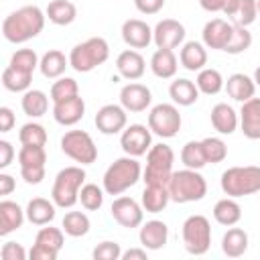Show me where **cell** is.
Here are the masks:
<instances>
[{"label":"cell","instance_id":"6da1fadb","mask_svg":"<svg viewBox=\"0 0 260 260\" xmlns=\"http://www.w3.org/2000/svg\"><path fill=\"white\" fill-rule=\"evenodd\" d=\"M45 20H47V14L39 6L28 4V6H22L10 12L2 20V35L8 43L20 45V43H26L39 37L45 28Z\"/></svg>","mask_w":260,"mask_h":260},{"label":"cell","instance_id":"7a4b0ae2","mask_svg":"<svg viewBox=\"0 0 260 260\" xmlns=\"http://www.w3.org/2000/svg\"><path fill=\"white\" fill-rule=\"evenodd\" d=\"M142 177V167L136 160V156H120L116 158L104 173L102 179V187L108 195H122L124 191H128L130 187H134Z\"/></svg>","mask_w":260,"mask_h":260},{"label":"cell","instance_id":"3957f363","mask_svg":"<svg viewBox=\"0 0 260 260\" xmlns=\"http://www.w3.org/2000/svg\"><path fill=\"white\" fill-rule=\"evenodd\" d=\"M169 195L175 203H191L201 201L207 195V181L197 169L173 171L169 181Z\"/></svg>","mask_w":260,"mask_h":260},{"label":"cell","instance_id":"277c9868","mask_svg":"<svg viewBox=\"0 0 260 260\" xmlns=\"http://www.w3.org/2000/svg\"><path fill=\"white\" fill-rule=\"evenodd\" d=\"M219 187L228 197H246L260 191V167L246 165V167H230L221 173Z\"/></svg>","mask_w":260,"mask_h":260},{"label":"cell","instance_id":"5b68a950","mask_svg":"<svg viewBox=\"0 0 260 260\" xmlns=\"http://www.w3.org/2000/svg\"><path fill=\"white\" fill-rule=\"evenodd\" d=\"M110 57V45L102 37H91L83 43H77L69 53V67L77 73H89L95 67L104 65Z\"/></svg>","mask_w":260,"mask_h":260},{"label":"cell","instance_id":"8992f818","mask_svg":"<svg viewBox=\"0 0 260 260\" xmlns=\"http://www.w3.org/2000/svg\"><path fill=\"white\" fill-rule=\"evenodd\" d=\"M85 185V171L81 167H65L57 173L51 189V199L57 207L69 209L79 201V191Z\"/></svg>","mask_w":260,"mask_h":260},{"label":"cell","instance_id":"52a82bcc","mask_svg":"<svg viewBox=\"0 0 260 260\" xmlns=\"http://www.w3.org/2000/svg\"><path fill=\"white\" fill-rule=\"evenodd\" d=\"M173 162L175 152L169 144L158 142L152 144L146 152V169L142 171V181L146 185H167L173 175Z\"/></svg>","mask_w":260,"mask_h":260},{"label":"cell","instance_id":"ba28073f","mask_svg":"<svg viewBox=\"0 0 260 260\" xmlns=\"http://www.w3.org/2000/svg\"><path fill=\"white\" fill-rule=\"evenodd\" d=\"M183 246L193 256H203L211 246V223L205 215L195 213L183 221L181 228Z\"/></svg>","mask_w":260,"mask_h":260},{"label":"cell","instance_id":"9c48e42d","mask_svg":"<svg viewBox=\"0 0 260 260\" xmlns=\"http://www.w3.org/2000/svg\"><path fill=\"white\" fill-rule=\"evenodd\" d=\"M61 150L79 165H91L98 158V146L85 130H67L61 136Z\"/></svg>","mask_w":260,"mask_h":260},{"label":"cell","instance_id":"30bf717a","mask_svg":"<svg viewBox=\"0 0 260 260\" xmlns=\"http://www.w3.org/2000/svg\"><path fill=\"white\" fill-rule=\"evenodd\" d=\"M183 124L177 104H156L148 112V128L160 138H173L179 134Z\"/></svg>","mask_w":260,"mask_h":260},{"label":"cell","instance_id":"8fae6325","mask_svg":"<svg viewBox=\"0 0 260 260\" xmlns=\"http://www.w3.org/2000/svg\"><path fill=\"white\" fill-rule=\"evenodd\" d=\"M45 162H47V150L45 146H32L22 144L18 150V165H20V177L28 185H39L45 179Z\"/></svg>","mask_w":260,"mask_h":260},{"label":"cell","instance_id":"7c38bea8","mask_svg":"<svg viewBox=\"0 0 260 260\" xmlns=\"http://www.w3.org/2000/svg\"><path fill=\"white\" fill-rule=\"evenodd\" d=\"M63 242H65L63 228H53L47 223L37 232V238L28 256L30 260H55L63 248Z\"/></svg>","mask_w":260,"mask_h":260},{"label":"cell","instance_id":"4fadbf2b","mask_svg":"<svg viewBox=\"0 0 260 260\" xmlns=\"http://www.w3.org/2000/svg\"><path fill=\"white\" fill-rule=\"evenodd\" d=\"M120 146L130 156H142L152 146V132L144 124H130L120 134Z\"/></svg>","mask_w":260,"mask_h":260},{"label":"cell","instance_id":"5bb4252c","mask_svg":"<svg viewBox=\"0 0 260 260\" xmlns=\"http://www.w3.org/2000/svg\"><path fill=\"white\" fill-rule=\"evenodd\" d=\"M110 213H112V217L122 228H128V230L142 225V219H144V207H142V203H138L136 199L126 197V195H118L112 201Z\"/></svg>","mask_w":260,"mask_h":260},{"label":"cell","instance_id":"9a60e30c","mask_svg":"<svg viewBox=\"0 0 260 260\" xmlns=\"http://www.w3.org/2000/svg\"><path fill=\"white\" fill-rule=\"evenodd\" d=\"M93 122H95V128L102 134H106V136L118 134L128 124V112L124 110L122 104H106L98 110Z\"/></svg>","mask_w":260,"mask_h":260},{"label":"cell","instance_id":"2e32d148","mask_svg":"<svg viewBox=\"0 0 260 260\" xmlns=\"http://www.w3.org/2000/svg\"><path fill=\"white\" fill-rule=\"evenodd\" d=\"M185 26L175 18H162L152 28V43L156 49H177L185 43Z\"/></svg>","mask_w":260,"mask_h":260},{"label":"cell","instance_id":"e0dca14e","mask_svg":"<svg viewBox=\"0 0 260 260\" xmlns=\"http://www.w3.org/2000/svg\"><path fill=\"white\" fill-rule=\"evenodd\" d=\"M232 35H234V24H230L223 18H211V20H207L205 26H203V30H201L203 45L207 49H213V51H223L228 47Z\"/></svg>","mask_w":260,"mask_h":260},{"label":"cell","instance_id":"ac0fdd59","mask_svg":"<svg viewBox=\"0 0 260 260\" xmlns=\"http://www.w3.org/2000/svg\"><path fill=\"white\" fill-rule=\"evenodd\" d=\"M150 102H152V93L142 83L132 81V83H126L120 89V104L124 106L126 112H132V114L146 112V108L150 106Z\"/></svg>","mask_w":260,"mask_h":260},{"label":"cell","instance_id":"d6986e66","mask_svg":"<svg viewBox=\"0 0 260 260\" xmlns=\"http://www.w3.org/2000/svg\"><path fill=\"white\" fill-rule=\"evenodd\" d=\"M122 41L130 49H146L152 43V28L140 18H128L122 22Z\"/></svg>","mask_w":260,"mask_h":260},{"label":"cell","instance_id":"ffe728a7","mask_svg":"<svg viewBox=\"0 0 260 260\" xmlns=\"http://www.w3.org/2000/svg\"><path fill=\"white\" fill-rule=\"evenodd\" d=\"M85 114V102L79 95L61 100L53 104V118L61 126H75Z\"/></svg>","mask_w":260,"mask_h":260},{"label":"cell","instance_id":"44dd1931","mask_svg":"<svg viewBox=\"0 0 260 260\" xmlns=\"http://www.w3.org/2000/svg\"><path fill=\"white\" fill-rule=\"evenodd\" d=\"M240 130L250 140H260V98H250L240 108Z\"/></svg>","mask_w":260,"mask_h":260},{"label":"cell","instance_id":"7402d4cb","mask_svg":"<svg viewBox=\"0 0 260 260\" xmlns=\"http://www.w3.org/2000/svg\"><path fill=\"white\" fill-rule=\"evenodd\" d=\"M116 69L124 79H140L146 71V61L136 49H126L116 57Z\"/></svg>","mask_w":260,"mask_h":260},{"label":"cell","instance_id":"603a6c76","mask_svg":"<svg viewBox=\"0 0 260 260\" xmlns=\"http://www.w3.org/2000/svg\"><path fill=\"white\" fill-rule=\"evenodd\" d=\"M138 240H140V246H144L146 250H160L169 240V228L160 219H150L140 225Z\"/></svg>","mask_w":260,"mask_h":260},{"label":"cell","instance_id":"cb8c5ba5","mask_svg":"<svg viewBox=\"0 0 260 260\" xmlns=\"http://www.w3.org/2000/svg\"><path fill=\"white\" fill-rule=\"evenodd\" d=\"M211 126L219 134H234L240 126V114L225 102H219L211 108Z\"/></svg>","mask_w":260,"mask_h":260},{"label":"cell","instance_id":"d4e9b609","mask_svg":"<svg viewBox=\"0 0 260 260\" xmlns=\"http://www.w3.org/2000/svg\"><path fill=\"white\" fill-rule=\"evenodd\" d=\"M24 217H26V211L16 201L2 199L0 201V236H8L18 228H22Z\"/></svg>","mask_w":260,"mask_h":260},{"label":"cell","instance_id":"484cf974","mask_svg":"<svg viewBox=\"0 0 260 260\" xmlns=\"http://www.w3.org/2000/svg\"><path fill=\"white\" fill-rule=\"evenodd\" d=\"M179 61L187 71H201L207 65V47L197 41H187L181 45Z\"/></svg>","mask_w":260,"mask_h":260},{"label":"cell","instance_id":"4316f807","mask_svg":"<svg viewBox=\"0 0 260 260\" xmlns=\"http://www.w3.org/2000/svg\"><path fill=\"white\" fill-rule=\"evenodd\" d=\"M26 219L32 223V225H47L55 219V213H57V205L55 201L51 199H45V197H32L28 203H26Z\"/></svg>","mask_w":260,"mask_h":260},{"label":"cell","instance_id":"83f0119b","mask_svg":"<svg viewBox=\"0 0 260 260\" xmlns=\"http://www.w3.org/2000/svg\"><path fill=\"white\" fill-rule=\"evenodd\" d=\"M179 69V61L173 49H156L150 57V71L158 79H171L175 77Z\"/></svg>","mask_w":260,"mask_h":260},{"label":"cell","instance_id":"f1b7e54d","mask_svg":"<svg viewBox=\"0 0 260 260\" xmlns=\"http://www.w3.org/2000/svg\"><path fill=\"white\" fill-rule=\"evenodd\" d=\"M225 91L232 100L244 104L250 98H254V91H256L254 77H248L246 73H232L225 81Z\"/></svg>","mask_w":260,"mask_h":260},{"label":"cell","instance_id":"f546056e","mask_svg":"<svg viewBox=\"0 0 260 260\" xmlns=\"http://www.w3.org/2000/svg\"><path fill=\"white\" fill-rule=\"evenodd\" d=\"M169 95H171L173 104L187 108V106H193L199 100V87L195 85V81H191L187 77H179V79L171 81Z\"/></svg>","mask_w":260,"mask_h":260},{"label":"cell","instance_id":"4dcf8cb0","mask_svg":"<svg viewBox=\"0 0 260 260\" xmlns=\"http://www.w3.org/2000/svg\"><path fill=\"white\" fill-rule=\"evenodd\" d=\"M169 201L171 195L167 185H146L140 195V203L146 213H160L169 205Z\"/></svg>","mask_w":260,"mask_h":260},{"label":"cell","instance_id":"1f68e13d","mask_svg":"<svg viewBox=\"0 0 260 260\" xmlns=\"http://www.w3.org/2000/svg\"><path fill=\"white\" fill-rule=\"evenodd\" d=\"M67 67H69V57H65V53L59 51V49L47 51L41 57V63H39V69H41L43 77H47V79H59V77H63V73H65Z\"/></svg>","mask_w":260,"mask_h":260},{"label":"cell","instance_id":"d6a6232c","mask_svg":"<svg viewBox=\"0 0 260 260\" xmlns=\"http://www.w3.org/2000/svg\"><path fill=\"white\" fill-rule=\"evenodd\" d=\"M248 244H250V238H248L246 230L232 225V228L223 234V238H221V252H223L228 258H240V256L246 254Z\"/></svg>","mask_w":260,"mask_h":260},{"label":"cell","instance_id":"836d02e7","mask_svg":"<svg viewBox=\"0 0 260 260\" xmlns=\"http://www.w3.org/2000/svg\"><path fill=\"white\" fill-rule=\"evenodd\" d=\"M213 219L219 225L232 228L242 219V207L234 197H223L213 205Z\"/></svg>","mask_w":260,"mask_h":260},{"label":"cell","instance_id":"e575fe53","mask_svg":"<svg viewBox=\"0 0 260 260\" xmlns=\"http://www.w3.org/2000/svg\"><path fill=\"white\" fill-rule=\"evenodd\" d=\"M47 18L57 26H67L77 18V8L69 0H51L45 8Z\"/></svg>","mask_w":260,"mask_h":260},{"label":"cell","instance_id":"d590c367","mask_svg":"<svg viewBox=\"0 0 260 260\" xmlns=\"http://www.w3.org/2000/svg\"><path fill=\"white\" fill-rule=\"evenodd\" d=\"M20 106L28 118H41L49 110V95L43 89H28L22 93Z\"/></svg>","mask_w":260,"mask_h":260},{"label":"cell","instance_id":"8d00e7d4","mask_svg":"<svg viewBox=\"0 0 260 260\" xmlns=\"http://www.w3.org/2000/svg\"><path fill=\"white\" fill-rule=\"evenodd\" d=\"M195 85L199 87V93L205 95H215L225 87V79L221 77V73L213 67H203L201 71H197V79Z\"/></svg>","mask_w":260,"mask_h":260},{"label":"cell","instance_id":"74e56055","mask_svg":"<svg viewBox=\"0 0 260 260\" xmlns=\"http://www.w3.org/2000/svg\"><path fill=\"white\" fill-rule=\"evenodd\" d=\"M61 228L67 236L71 238H83L89 228H91V221L89 217L83 213V211H67L63 215V221H61Z\"/></svg>","mask_w":260,"mask_h":260},{"label":"cell","instance_id":"f35d334b","mask_svg":"<svg viewBox=\"0 0 260 260\" xmlns=\"http://www.w3.org/2000/svg\"><path fill=\"white\" fill-rule=\"evenodd\" d=\"M30 81H32V73H24V71H18L14 67H6L2 71V85L8 89V91H14V93H24L30 89Z\"/></svg>","mask_w":260,"mask_h":260},{"label":"cell","instance_id":"ab89813d","mask_svg":"<svg viewBox=\"0 0 260 260\" xmlns=\"http://www.w3.org/2000/svg\"><path fill=\"white\" fill-rule=\"evenodd\" d=\"M181 162L187 169H197V171L207 165L201 140H189V142L183 144V148H181Z\"/></svg>","mask_w":260,"mask_h":260},{"label":"cell","instance_id":"60d3db41","mask_svg":"<svg viewBox=\"0 0 260 260\" xmlns=\"http://www.w3.org/2000/svg\"><path fill=\"white\" fill-rule=\"evenodd\" d=\"M47 130L39 122H26L18 130V140L20 144H32V146H45L47 144Z\"/></svg>","mask_w":260,"mask_h":260},{"label":"cell","instance_id":"b9f144b4","mask_svg":"<svg viewBox=\"0 0 260 260\" xmlns=\"http://www.w3.org/2000/svg\"><path fill=\"white\" fill-rule=\"evenodd\" d=\"M250 45H252V32L248 30V26H242V24L236 22L234 24V35H232V39H230V43L223 51L230 53V55H240V53L248 51Z\"/></svg>","mask_w":260,"mask_h":260},{"label":"cell","instance_id":"7bdbcfd3","mask_svg":"<svg viewBox=\"0 0 260 260\" xmlns=\"http://www.w3.org/2000/svg\"><path fill=\"white\" fill-rule=\"evenodd\" d=\"M41 59L39 55L32 51V49H16L10 57V67L18 69V71H24V73H32L37 67H39Z\"/></svg>","mask_w":260,"mask_h":260},{"label":"cell","instance_id":"ee69618b","mask_svg":"<svg viewBox=\"0 0 260 260\" xmlns=\"http://www.w3.org/2000/svg\"><path fill=\"white\" fill-rule=\"evenodd\" d=\"M104 187H98L95 183H85L79 191V201L83 209L87 211H98L104 205Z\"/></svg>","mask_w":260,"mask_h":260},{"label":"cell","instance_id":"f6af8a7d","mask_svg":"<svg viewBox=\"0 0 260 260\" xmlns=\"http://www.w3.org/2000/svg\"><path fill=\"white\" fill-rule=\"evenodd\" d=\"M201 144H203V152H205L207 162L217 165V162H223L225 160V156H228V144L221 138L207 136V138L201 140Z\"/></svg>","mask_w":260,"mask_h":260},{"label":"cell","instance_id":"bcb514c9","mask_svg":"<svg viewBox=\"0 0 260 260\" xmlns=\"http://www.w3.org/2000/svg\"><path fill=\"white\" fill-rule=\"evenodd\" d=\"M51 102H61V100H67V98H73V95H79V85L73 77H59L53 85H51Z\"/></svg>","mask_w":260,"mask_h":260},{"label":"cell","instance_id":"7dc6e473","mask_svg":"<svg viewBox=\"0 0 260 260\" xmlns=\"http://www.w3.org/2000/svg\"><path fill=\"white\" fill-rule=\"evenodd\" d=\"M199 6L207 12H223L228 16H236L240 0H199Z\"/></svg>","mask_w":260,"mask_h":260},{"label":"cell","instance_id":"c3c4849f","mask_svg":"<svg viewBox=\"0 0 260 260\" xmlns=\"http://www.w3.org/2000/svg\"><path fill=\"white\" fill-rule=\"evenodd\" d=\"M93 260H120L122 258V248L118 242H112V240H106V242H100L93 252H91Z\"/></svg>","mask_w":260,"mask_h":260},{"label":"cell","instance_id":"681fc988","mask_svg":"<svg viewBox=\"0 0 260 260\" xmlns=\"http://www.w3.org/2000/svg\"><path fill=\"white\" fill-rule=\"evenodd\" d=\"M258 16V0H240V8L236 14L238 24L250 26Z\"/></svg>","mask_w":260,"mask_h":260},{"label":"cell","instance_id":"f907efd6","mask_svg":"<svg viewBox=\"0 0 260 260\" xmlns=\"http://www.w3.org/2000/svg\"><path fill=\"white\" fill-rule=\"evenodd\" d=\"M0 256H2V260H24L26 252H24L22 244H18V242H6L0 250Z\"/></svg>","mask_w":260,"mask_h":260},{"label":"cell","instance_id":"816d5d0a","mask_svg":"<svg viewBox=\"0 0 260 260\" xmlns=\"http://www.w3.org/2000/svg\"><path fill=\"white\" fill-rule=\"evenodd\" d=\"M134 6L142 14H156L162 10L165 0H134Z\"/></svg>","mask_w":260,"mask_h":260},{"label":"cell","instance_id":"f5cc1de1","mask_svg":"<svg viewBox=\"0 0 260 260\" xmlns=\"http://www.w3.org/2000/svg\"><path fill=\"white\" fill-rule=\"evenodd\" d=\"M16 124V118H14V112L8 108V106H2L0 108V132H10Z\"/></svg>","mask_w":260,"mask_h":260},{"label":"cell","instance_id":"db71d44e","mask_svg":"<svg viewBox=\"0 0 260 260\" xmlns=\"http://www.w3.org/2000/svg\"><path fill=\"white\" fill-rule=\"evenodd\" d=\"M12 158H14V146L8 140H0V169L10 167Z\"/></svg>","mask_w":260,"mask_h":260},{"label":"cell","instance_id":"11a10c76","mask_svg":"<svg viewBox=\"0 0 260 260\" xmlns=\"http://www.w3.org/2000/svg\"><path fill=\"white\" fill-rule=\"evenodd\" d=\"M14 187H16L14 177L8 175V173H0V195H2V197L10 195V193L14 191Z\"/></svg>","mask_w":260,"mask_h":260},{"label":"cell","instance_id":"9f6ffc18","mask_svg":"<svg viewBox=\"0 0 260 260\" xmlns=\"http://www.w3.org/2000/svg\"><path fill=\"white\" fill-rule=\"evenodd\" d=\"M122 260H146V248H130L122 252Z\"/></svg>","mask_w":260,"mask_h":260},{"label":"cell","instance_id":"6f0895ef","mask_svg":"<svg viewBox=\"0 0 260 260\" xmlns=\"http://www.w3.org/2000/svg\"><path fill=\"white\" fill-rule=\"evenodd\" d=\"M254 83L256 85H260V65L256 67V71H254Z\"/></svg>","mask_w":260,"mask_h":260},{"label":"cell","instance_id":"680465c9","mask_svg":"<svg viewBox=\"0 0 260 260\" xmlns=\"http://www.w3.org/2000/svg\"><path fill=\"white\" fill-rule=\"evenodd\" d=\"M258 14H260V0H258Z\"/></svg>","mask_w":260,"mask_h":260}]
</instances>
